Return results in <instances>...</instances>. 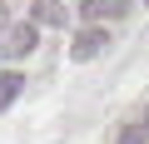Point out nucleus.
<instances>
[{"label": "nucleus", "instance_id": "1", "mask_svg": "<svg viewBox=\"0 0 149 144\" xmlns=\"http://www.w3.org/2000/svg\"><path fill=\"white\" fill-rule=\"evenodd\" d=\"M104 45H109V35H104V25H90V30H80V35H74V45H70V55H74V60L85 65V60H95V55H100Z\"/></svg>", "mask_w": 149, "mask_h": 144}, {"label": "nucleus", "instance_id": "6", "mask_svg": "<svg viewBox=\"0 0 149 144\" xmlns=\"http://www.w3.org/2000/svg\"><path fill=\"white\" fill-rule=\"evenodd\" d=\"M119 144H149V119H139V124H129V129L119 134Z\"/></svg>", "mask_w": 149, "mask_h": 144}, {"label": "nucleus", "instance_id": "2", "mask_svg": "<svg viewBox=\"0 0 149 144\" xmlns=\"http://www.w3.org/2000/svg\"><path fill=\"white\" fill-rule=\"evenodd\" d=\"M80 10H85V20H114L129 10V0H80Z\"/></svg>", "mask_w": 149, "mask_h": 144}, {"label": "nucleus", "instance_id": "3", "mask_svg": "<svg viewBox=\"0 0 149 144\" xmlns=\"http://www.w3.org/2000/svg\"><path fill=\"white\" fill-rule=\"evenodd\" d=\"M35 45H40V25H30V20H25V25H15V30H10V45H5V50H10V55H30Z\"/></svg>", "mask_w": 149, "mask_h": 144}, {"label": "nucleus", "instance_id": "4", "mask_svg": "<svg viewBox=\"0 0 149 144\" xmlns=\"http://www.w3.org/2000/svg\"><path fill=\"white\" fill-rule=\"evenodd\" d=\"M25 90V75H15V70H5V75H0V114H5L10 104H15V95Z\"/></svg>", "mask_w": 149, "mask_h": 144}, {"label": "nucleus", "instance_id": "5", "mask_svg": "<svg viewBox=\"0 0 149 144\" xmlns=\"http://www.w3.org/2000/svg\"><path fill=\"white\" fill-rule=\"evenodd\" d=\"M35 20H45V25L65 20V10H60V0H35Z\"/></svg>", "mask_w": 149, "mask_h": 144}, {"label": "nucleus", "instance_id": "7", "mask_svg": "<svg viewBox=\"0 0 149 144\" xmlns=\"http://www.w3.org/2000/svg\"><path fill=\"white\" fill-rule=\"evenodd\" d=\"M144 5H149V0H144Z\"/></svg>", "mask_w": 149, "mask_h": 144}]
</instances>
